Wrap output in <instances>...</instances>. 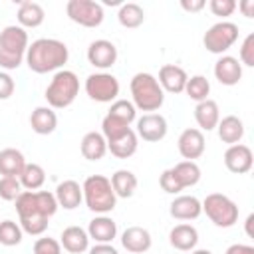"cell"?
I'll return each mask as SVG.
<instances>
[{
    "label": "cell",
    "mask_w": 254,
    "mask_h": 254,
    "mask_svg": "<svg viewBox=\"0 0 254 254\" xmlns=\"http://www.w3.org/2000/svg\"><path fill=\"white\" fill-rule=\"evenodd\" d=\"M169 242L175 250H181V252H190L196 248L198 244V230L192 226V224H177L171 228L169 232Z\"/></svg>",
    "instance_id": "obj_21"
},
{
    "label": "cell",
    "mask_w": 254,
    "mask_h": 254,
    "mask_svg": "<svg viewBox=\"0 0 254 254\" xmlns=\"http://www.w3.org/2000/svg\"><path fill=\"white\" fill-rule=\"evenodd\" d=\"M14 202L20 218L18 224L22 232L30 236H42L48 230V220L60 208L54 192L50 190H22Z\"/></svg>",
    "instance_id": "obj_1"
},
{
    "label": "cell",
    "mask_w": 254,
    "mask_h": 254,
    "mask_svg": "<svg viewBox=\"0 0 254 254\" xmlns=\"http://www.w3.org/2000/svg\"><path fill=\"white\" fill-rule=\"evenodd\" d=\"M109 183H111L113 192H115L117 198H129V196H133L135 190H137V177H135V173L129 171V169H119V171H115V173L111 175Z\"/></svg>",
    "instance_id": "obj_29"
},
{
    "label": "cell",
    "mask_w": 254,
    "mask_h": 254,
    "mask_svg": "<svg viewBox=\"0 0 254 254\" xmlns=\"http://www.w3.org/2000/svg\"><path fill=\"white\" fill-rule=\"evenodd\" d=\"M79 151H81L83 159L99 161L107 153V141H105V137L99 131H89V133L83 135V139L79 143Z\"/></svg>",
    "instance_id": "obj_27"
},
{
    "label": "cell",
    "mask_w": 254,
    "mask_h": 254,
    "mask_svg": "<svg viewBox=\"0 0 254 254\" xmlns=\"http://www.w3.org/2000/svg\"><path fill=\"white\" fill-rule=\"evenodd\" d=\"M185 93L192 99V101H204L208 99V93H210V81L204 77V75H192L187 79V85H185Z\"/></svg>",
    "instance_id": "obj_34"
},
{
    "label": "cell",
    "mask_w": 254,
    "mask_h": 254,
    "mask_svg": "<svg viewBox=\"0 0 254 254\" xmlns=\"http://www.w3.org/2000/svg\"><path fill=\"white\" fill-rule=\"evenodd\" d=\"M214 77L222 85H236L242 79V64L234 56H220L214 64Z\"/></svg>",
    "instance_id": "obj_18"
},
{
    "label": "cell",
    "mask_w": 254,
    "mask_h": 254,
    "mask_svg": "<svg viewBox=\"0 0 254 254\" xmlns=\"http://www.w3.org/2000/svg\"><path fill=\"white\" fill-rule=\"evenodd\" d=\"M22 236H24V232L18 222H14L10 218L0 222V244L2 246H18L22 242Z\"/></svg>",
    "instance_id": "obj_36"
},
{
    "label": "cell",
    "mask_w": 254,
    "mask_h": 254,
    "mask_svg": "<svg viewBox=\"0 0 254 254\" xmlns=\"http://www.w3.org/2000/svg\"><path fill=\"white\" fill-rule=\"evenodd\" d=\"M129 129H131V125H127V123H123V121H119V119H115L111 115H105L103 121H101V135L105 137L107 143L117 139V137H121Z\"/></svg>",
    "instance_id": "obj_37"
},
{
    "label": "cell",
    "mask_w": 254,
    "mask_h": 254,
    "mask_svg": "<svg viewBox=\"0 0 254 254\" xmlns=\"http://www.w3.org/2000/svg\"><path fill=\"white\" fill-rule=\"evenodd\" d=\"M69 60V50L62 40L56 38H38L28 46L26 64L34 73L60 71Z\"/></svg>",
    "instance_id": "obj_2"
},
{
    "label": "cell",
    "mask_w": 254,
    "mask_h": 254,
    "mask_svg": "<svg viewBox=\"0 0 254 254\" xmlns=\"http://www.w3.org/2000/svg\"><path fill=\"white\" fill-rule=\"evenodd\" d=\"M240 64L254 67V34H248L240 46Z\"/></svg>",
    "instance_id": "obj_41"
},
{
    "label": "cell",
    "mask_w": 254,
    "mask_h": 254,
    "mask_svg": "<svg viewBox=\"0 0 254 254\" xmlns=\"http://www.w3.org/2000/svg\"><path fill=\"white\" fill-rule=\"evenodd\" d=\"M107 115H111V117H115V119H119V121H123L127 125H131L137 119V109H135V105L129 99H115L111 103Z\"/></svg>",
    "instance_id": "obj_35"
},
{
    "label": "cell",
    "mask_w": 254,
    "mask_h": 254,
    "mask_svg": "<svg viewBox=\"0 0 254 254\" xmlns=\"http://www.w3.org/2000/svg\"><path fill=\"white\" fill-rule=\"evenodd\" d=\"M194 119H196L200 131H212V129H216V125L220 121L218 103L214 99L198 101L196 107H194Z\"/></svg>",
    "instance_id": "obj_23"
},
{
    "label": "cell",
    "mask_w": 254,
    "mask_h": 254,
    "mask_svg": "<svg viewBox=\"0 0 254 254\" xmlns=\"http://www.w3.org/2000/svg\"><path fill=\"white\" fill-rule=\"evenodd\" d=\"M79 93V79L71 69H60L54 73L52 81L46 87V101L52 109H65L69 107Z\"/></svg>",
    "instance_id": "obj_6"
},
{
    "label": "cell",
    "mask_w": 254,
    "mask_h": 254,
    "mask_svg": "<svg viewBox=\"0 0 254 254\" xmlns=\"http://www.w3.org/2000/svg\"><path fill=\"white\" fill-rule=\"evenodd\" d=\"M187 71L181 67V65H175V64H165L161 69H159V85L163 91H169V93H183L185 91V85H187Z\"/></svg>",
    "instance_id": "obj_16"
},
{
    "label": "cell",
    "mask_w": 254,
    "mask_h": 254,
    "mask_svg": "<svg viewBox=\"0 0 254 254\" xmlns=\"http://www.w3.org/2000/svg\"><path fill=\"white\" fill-rule=\"evenodd\" d=\"M177 147L185 161H194V159L202 157V153H204V147H206L204 133L196 127H189L179 135Z\"/></svg>",
    "instance_id": "obj_13"
},
{
    "label": "cell",
    "mask_w": 254,
    "mask_h": 254,
    "mask_svg": "<svg viewBox=\"0 0 254 254\" xmlns=\"http://www.w3.org/2000/svg\"><path fill=\"white\" fill-rule=\"evenodd\" d=\"M240 10H242V14L246 16V18H252L254 16V0H242L240 4H236Z\"/></svg>",
    "instance_id": "obj_47"
},
{
    "label": "cell",
    "mask_w": 254,
    "mask_h": 254,
    "mask_svg": "<svg viewBox=\"0 0 254 254\" xmlns=\"http://www.w3.org/2000/svg\"><path fill=\"white\" fill-rule=\"evenodd\" d=\"M252 163H254V155H252V149L244 143H236V145H230L226 151H224V167L234 173V175H244L252 169Z\"/></svg>",
    "instance_id": "obj_14"
},
{
    "label": "cell",
    "mask_w": 254,
    "mask_h": 254,
    "mask_svg": "<svg viewBox=\"0 0 254 254\" xmlns=\"http://www.w3.org/2000/svg\"><path fill=\"white\" fill-rule=\"evenodd\" d=\"M159 185H161V189H163L165 192H169V194H179V192L183 190L181 185L177 183V179H175V175H173L171 169H165V171L161 173V177H159Z\"/></svg>",
    "instance_id": "obj_42"
},
{
    "label": "cell",
    "mask_w": 254,
    "mask_h": 254,
    "mask_svg": "<svg viewBox=\"0 0 254 254\" xmlns=\"http://www.w3.org/2000/svg\"><path fill=\"white\" fill-rule=\"evenodd\" d=\"M167 131H169V125L161 113H145L137 119L135 133H137V137H141L147 143L163 141L167 137Z\"/></svg>",
    "instance_id": "obj_11"
},
{
    "label": "cell",
    "mask_w": 254,
    "mask_h": 254,
    "mask_svg": "<svg viewBox=\"0 0 254 254\" xmlns=\"http://www.w3.org/2000/svg\"><path fill=\"white\" fill-rule=\"evenodd\" d=\"M151 232L143 226H127L121 232V246L131 254H143L151 248Z\"/></svg>",
    "instance_id": "obj_17"
},
{
    "label": "cell",
    "mask_w": 254,
    "mask_h": 254,
    "mask_svg": "<svg viewBox=\"0 0 254 254\" xmlns=\"http://www.w3.org/2000/svg\"><path fill=\"white\" fill-rule=\"evenodd\" d=\"M238 40V26L234 22L228 20H220L216 24H212L204 36H202V44L210 54H218L222 56L226 50H230Z\"/></svg>",
    "instance_id": "obj_8"
},
{
    "label": "cell",
    "mask_w": 254,
    "mask_h": 254,
    "mask_svg": "<svg viewBox=\"0 0 254 254\" xmlns=\"http://www.w3.org/2000/svg\"><path fill=\"white\" fill-rule=\"evenodd\" d=\"M34 254H62V244L56 238H38L34 242Z\"/></svg>",
    "instance_id": "obj_39"
},
{
    "label": "cell",
    "mask_w": 254,
    "mask_h": 254,
    "mask_svg": "<svg viewBox=\"0 0 254 254\" xmlns=\"http://www.w3.org/2000/svg\"><path fill=\"white\" fill-rule=\"evenodd\" d=\"M252 222H254V214H248L246 218V234L252 236Z\"/></svg>",
    "instance_id": "obj_48"
},
{
    "label": "cell",
    "mask_w": 254,
    "mask_h": 254,
    "mask_svg": "<svg viewBox=\"0 0 254 254\" xmlns=\"http://www.w3.org/2000/svg\"><path fill=\"white\" fill-rule=\"evenodd\" d=\"M14 89H16V83H14L12 75H10L8 71H2V69H0V99L12 97Z\"/></svg>",
    "instance_id": "obj_43"
},
{
    "label": "cell",
    "mask_w": 254,
    "mask_h": 254,
    "mask_svg": "<svg viewBox=\"0 0 254 254\" xmlns=\"http://www.w3.org/2000/svg\"><path fill=\"white\" fill-rule=\"evenodd\" d=\"M204 6H206L204 0H181V8H183L185 12H190V14L200 12Z\"/></svg>",
    "instance_id": "obj_44"
},
{
    "label": "cell",
    "mask_w": 254,
    "mask_h": 254,
    "mask_svg": "<svg viewBox=\"0 0 254 254\" xmlns=\"http://www.w3.org/2000/svg\"><path fill=\"white\" fill-rule=\"evenodd\" d=\"M85 93L97 103H113L119 95V79L109 71L89 73L85 79Z\"/></svg>",
    "instance_id": "obj_9"
},
{
    "label": "cell",
    "mask_w": 254,
    "mask_h": 254,
    "mask_svg": "<svg viewBox=\"0 0 254 254\" xmlns=\"http://www.w3.org/2000/svg\"><path fill=\"white\" fill-rule=\"evenodd\" d=\"M58 206L65 208V210H73L83 202V192H81V185L73 179H65L56 187L54 192Z\"/></svg>",
    "instance_id": "obj_20"
},
{
    "label": "cell",
    "mask_w": 254,
    "mask_h": 254,
    "mask_svg": "<svg viewBox=\"0 0 254 254\" xmlns=\"http://www.w3.org/2000/svg\"><path fill=\"white\" fill-rule=\"evenodd\" d=\"M26 167V159L20 149L6 147L0 151V175L2 177H20Z\"/></svg>",
    "instance_id": "obj_28"
},
{
    "label": "cell",
    "mask_w": 254,
    "mask_h": 254,
    "mask_svg": "<svg viewBox=\"0 0 254 254\" xmlns=\"http://www.w3.org/2000/svg\"><path fill=\"white\" fill-rule=\"evenodd\" d=\"M18 26L20 28H38L44 24V18H46V10L42 8V4L38 2H32V0H26V2H20L18 6Z\"/></svg>",
    "instance_id": "obj_26"
},
{
    "label": "cell",
    "mask_w": 254,
    "mask_h": 254,
    "mask_svg": "<svg viewBox=\"0 0 254 254\" xmlns=\"http://www.w3.org/2000/svg\"><path fill=\"white\" fill-rule=\"evenodd\" d=\"M190 254H212V252L206 248H194V250H190Z\"/></svg>",
    "instance_id": "obj_49"
},
{
    "label": "cell",
    "mask_w": 254,
    "mask_h": 254,
    "mask_svg": "<svg viewBox=\"0 0 254 254\" xmlns=\"http://www.w3.org/2000/svg\"><path fill=\"white\" fill-rule=\"evenodd\" d=\"M224 254H254V246H250V244H230Z\"/></svg>",
    "instance_id": "obj_45"
},
{
    "label": "cell",
    "mask_w": 254,
    "mask_h": 254,
    "mask_svg": "<svg viewBox=\"0 0 254 254\" xmlns=\"http://www.w3.org/2000/svg\"><path fill=\"white\" fill-rule=\"evenodd\" d=\"M171 171L183 190L189 187H194L200 181V167L194 161H181L175 167H171Z\"/></svg>",
    "instance_id": "obj_31"
},
{
    "label": "cell",
    "mask_w": 254,
    "mask_h": 254,
    "mask_svg": "<svg viewBox=\"0 0 254 254\" xmlns=\"http://www.w3.org/2000/svg\"><path fill=\"white\" fill-rule=\"evenodd\" d=\"M216 131H218L220 141L230 147V145H236V143L242 141V137H244V123L236 115H226V117H222L218 121Z\"/></svg>",
    "instance_id": "obj_25"
},
{
    "label": "cell",
    "mask_w": 254,
    "mask_h": 254,
    "mask_svg": "<svg viewBox=\"0 0 254 254\" xmlns=\"http://www.w3.org/2000/svg\"><path fill=\"white\" fill-rule=\"evenodd\" d=\"M87 236L89 240H95V244H111L117 236V222L107 214H97L89 220Z\"/></svg>",
    "instance_id": "obj_15"
},
{
    "label": "cell",
    "mask_w": 254,
    "mask_h": 254,
    "mask_svg": "<svg viewBox=\"0 0 254 254\" xmlns=\"http://www.w3.org/2000/svg\"><path fill=\"white\" fill-rule=\"evenodd\" d=\"M117 20L123 28H139L145 22V10L135 2L121 4L119 12H117Z\"/></svg>",
    "instance_id": "obj_33"
},
{
    "label": "cell",
    "mask_w": 254,
    "mask_h": 254,
    "mask_svg": "<svg viewBox=\"0 0 254 254\" xmlns=\"http://www.w3.org/2000/svg\"><path fill=\"white\" fill-rule=\"evenodd\" d=\"M28 32L16 24L0 32V69L12 71L22 65L28 52Z\"/></svg>",
    "instance_id": "obj_3"
},
{
    "label": "cell",
    "mask_w": 254,
    "mask_h": 254,
    "mask_svg": "<svg viewBox=\"0 0 254 254\" xmlns=\"http://www.w3.org/2000/svg\"><path fill=\"white\" fill-rule=\"evenodd\" d=\"M208 8L214 16H220V18H226V16H232L234 10H236V2L234 0H210L208 2Z\"/></svg>",
    "instance_id": "obj_40"
},
{
    "label": "cell",
    "mask_w": 254,
    "mask_h": 254,
    "mask_svg": "<svg viewBox=\"0 0 254 254\" xmlns=\"http://www.w3.org/2000/svg\"><path fill=\"white\" fill-rule=\"evenodd\" d=\"M200 204H202V212L218 228H230L238 222V204L222 192L206 194L204 200H200Z\"/></svg>",
    "instance_id": "obj_7"
},
{
    "label": "cell",
    "mask_w": 254,
    "mask_h": 254,
    "mask_svg": "<svg viewBox=\"0 0 254 254\" xmlns=\"http://www.w3.org/2000/svg\"><path fill=\"white\" fill-rule=\"evenodd\" d=\"M30 127L38 135H50V133H54L56 127H58V115H56V111L52 107H48V105L36 107L32 111V115H30Z\"/></svg>",
    "instance_id": "obj_24"
},
{
    "label": "cell",
    "mask_w": 254,
    "mask_h": 254,
    "mask_svg": "<svg viewBox=\"0 0 254 254\" xmlns=\"http://www.w3.org/2000/svg\"><path fill=\"white\" fill-rule=\"evenodd\" d=\"M137 147H139V137H137V133L133 129H129L121 137H117V139H113V141L107 143V151L113 157H117V159H129V157H133L135 151H137Z\"/></svg>",
    "instance_id": "obj_30"
},
{
    "label": "cell",
    "mask_w": 254,
    "mask_h": 254,
    "mask_svg": "<svg viewBox=\"0 0 254 254\" xmlns=\"http://www.w3.org/2000/svg\"><path fill=\"white\" fill-rule=\"evenodd\" d=\"M169 212L173 218L177 220H194L200 216L202 212V204L196 196L192 194H179L171 200L169 204Z\"/></svg>",
    "instance_id": "obj_19"
},
{
    "label": "cell",
    "mask_w": 254,
    "mask_h": 254,
    "mask_svg": "<svg viewBox=\"0 0 254 254\" xmlns=\"http://www.w3.org/2000/svg\"><path fill=\"white\" fill-rule=\"evenodd\" d=\"M81 192L85 206L95 214H107L117 204V196L105 175H89L81 185Z\"/></svg>",
    "instance_id": "obj_5"
},
{
    "label": "cell",
    "mask_w": 254,
    "mask_h": 254,
    "mask_svg": "<svg viewBox=\"0 0 254 254\" xmlns=\"http://www.w3.org/2000/svg\"><path fill=\"white\" fill-rule=\"evenodd\" d=\"M18 179H20L22 189H26V190H38L46 183V171L38 163H26V167H24V171H22V175Z\"/></svg>",
    "instance_id": "obj_32"
},
{
    "label": "cell",
    "mask_w": 254,
    "mask_h": 254,
    "mask_svg": "<svg viewBox=\"0 0 254 254\" xmlns=\"http://www.w3.org/2000/svg\"><path fill=\"white\" fill-rule=\"evenodd\" d=\"M65 14L71 22L83 28H97L105 18L103 6L95 0H69L65 4Z\"/></svg>",
    "instance_id": "obj_10"
},
{
    "label": "cell",
    "mask_w": 254,
    "mask_h": 254,
    "mask_svg": "<svg viewBox=\"0 0 254 254\" xmlns=\"http://www.w3.org/2000/svg\"><path fill=\"white\" fill-rule=\"evenodd\" d=\"M22 194V185L18 177H2L0 179V198L2 200H16Z\"/></svg>",
    "instance_id": "obj_38"
},
{
    "label": "cell",
    "mask_w": 254,
    "mask_h": 254,
    "mask_svg": "<svg viewBox=\"0 0 254 254\" xmlns=\"http://www.w3.org/2000/svg\"><path fill=\"white\" fill-rule=\"evenodd\" d=\"M89 254H119V250L113 244H95L87 250Z\"/></svg>",
    "instance_id": "obj_46"
},
{
    "label": "cell",
    "mask_w": 254,
    "mask_h": 254,
    "mask_svg": "<svg viewBox=\"0 0 254 254\" xmlns=\"http://www.w3.org/2000/svg\"><path fill=\"white\" fill-rule=\"evenodd\" d=\"M60 244L64 250H67L69 254H81L89 250V236L87 230L81 226H67L62 230L60 236Z\"/></svg>",
    "instance_id": "obj_22"
},
{
    "label": "cell",
    "mask_w": 254,
    "mask_h": 254,
    "mask_svg": "<svg viewBox=\"0 0 254 254\" xmlns=\"http://www.w3.org/2000/svg\"><path fill=\"white\" fill-rule=\"evenodd\" d=\"M129 89H131V103L139 111L155 113L165 101V91L161 89L157 77L153 73H149V71L135 73L131 77Z\"/></svg>",
    "instance_id": "obj_4"
},
{
    "label": "cell",
    "mask_w": 254,
    "mask_h": 254,
    "mask_svg": "<svg viewBox=\"0 0 254 254\" xmlns=\"http://www.w3.org/2000/svg\"><path fill=\"white\" fill-rule=\"evenodd\" d=\"M117 56H119L117 48L109 40H93L87 48V62L101 71L113 67L117 62Z\"/></svg>",
    "instance_id": "obj_12"
}]
</instances>
